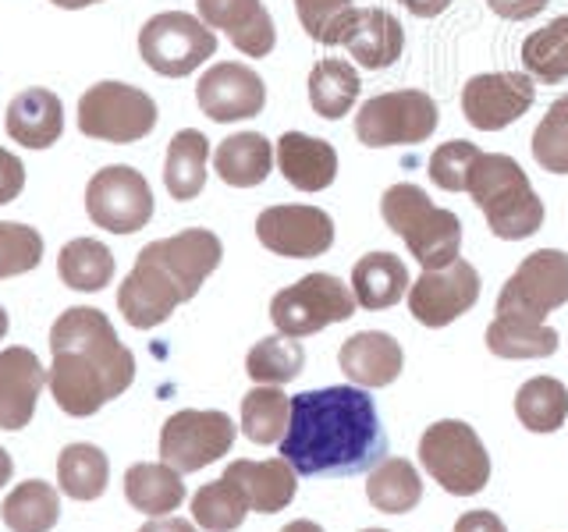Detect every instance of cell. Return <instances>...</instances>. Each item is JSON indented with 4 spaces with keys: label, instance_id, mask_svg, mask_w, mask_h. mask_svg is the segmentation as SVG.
Listing matches in <instances>:
<instances>
[{
    "label": "cell",
    "instance_id": "obj_1",
    "mask_svg": "<svg viewBox=\"0 0 568 532\" xmlns=\"http://www.w3.org/2000/svg\"><path fill=\"white\" fill-rule=\"evenodd\" d=\"M381 454L384 430L366 387H324L292 398L281 458L298 475L363 472Z\"/></svg>",
    "mask_w": 568,
    "mask_h": 532
},
{
    "label": "cell",
    "instance_id": "obj_2",
    "mask_svg": "<svg viewBox=\"0 0 568 532\" xmlns=\"http://www.w3.org/2000/svg\"><path fill=\"white\" fill-rule=\"evenodd\" d=\"M50 351L53 401L75 419L97 416L135 380V355L121 345L106 313L93 306H71L58 316L50 327Z\"/></svg>",
    "mask_w": 568,
    "mask_h": 532
},
{
    "label": "cell",
    "instance_id": "obj_3",
    "mask_svg": "<svg viewBox=\"0 0 568 532\" xmlns=\"http://www.w3.org/2000/svg\"><path fill=\"white\" fill-rule=\"evenodd\" d=\"M221 259L224 245L206 227H189L171 238L150 242L135 256L132 274L118 288L121 316L135 330H153L168 324L178 306H185V301L200 295Z\"/></svg>",
    "mask_w": 568,
    "mask_h": 532
},
{
    "label": "cell",
    "instance_id": "obj_4",
    "mask_svg": "<svg viewBox=\"0 0 568 532\" xmlns=\"http://www.w3.org/2000/svg\"><path fill=\"white\" fill-rule=\"evenodd\" d=\"M466 192L501 242L532 238L544 227V200L532 188L523 164L508 153H484L469 171Z\"/></svg>",
    "mask_w": 568,
    "mask_h": 532
},
{
    "label": "cell",
    "instance_id": "obj_5",
    "mask_svg": "<svg viewBox=\"0 0 568 532\" xmlns=\"http://www.w3.org/2000/svg\"><path fill=\"white\" fill-rule=\"evenodd\" d=\"M381 217L405 242L423 270L452 266L462 253V221L413 182H398L381 195Z\"/></svg>",
    "mask_w": 568,
    "mask_h": 532
},
{
    "label": "cell",
    "instance_id": "obj_6",
    "mask_svg": "<svg viewBox=\"0 0 568 532\" xmlns=\"http://www.w3.org/2000/svg\"><path fill=\"white\" fill-rule=\"evenodd\" d=\"M419 461L440 490L455 497H476L490 483V454L484 440L462 419H440L419 437Z\"/></svg>",
    "mask_w": 568,
    "mask_h": 532
},
{
    "label": "cell",
    "instance_id": "obj_7",
    "mask_svg": "<svg viewBox=\"0 0 568 532\" xmlns=\"http://www.w3.org/2000/svg\"><path fill=\"white\" fill-rule=\"evenodd\" d=\"M355 291L334 274H306L281 288L271 301V319L284 337H310L355 316Z\"/></svg>",
    "mask_w": 568,
    "mask_h": 532
},
{
    "label": "cell",
    "instance_id": "obj_8",
    "mask_svg": "<svg viewBox=\"0 0 568 532\" xmlns=\"http://www.w3.org/2000/svg\"><path fill=\"white\" fill-rule=\"evenodd\" d=\"M440 124V111L423 89H395L381 93L359 106L355 114V139L369 150L387 146H416L426 142Z\"/></svg>",
    "mask_w": 568,
    "mask_h": 532
},
{
    "label": "cell",
    "instance_id": "obj_9",
    "mask_svg": "<svg viewBox=\"0 0 568 532\" xmlns=\"http://www.w3.org/2000/svg\"><path fill=\"white\" fill-rule=\"evenodd\" d=\"M156 129V103L150 93L129 82H97L79 100V132L97 142H129L146 139Z\"/></svg>",
    "mask_w": 568,
    "mask_h": 532
},
{
    "label": "cell",
    "instance_id": "obj_10",
    "mask_svg": "<svg viewBox=\"0 0 568 532\" xmlns=\"http://www.w3.org/2000/svg\"><path fill=\"white\" fill-rule=\"evenodd\" d=\"M217 53V32L185 11H160L139 29V58L156 75L185 79Z\"/></svg>",
    "mask_w": 568,
    "mask_h": 532
},
{
    "label": "cell",
    "instance_id": "obj_11",
    "mask_svg": "<svg viewBox=\"0 0 568 532\" xmlns=\"http://www.w3.org/2000/svg\"><path fill=\"white\" fill-rule=\"evenodd\" d=\"M568 301V253L561 248H537L529 253L497 295V316L547 324V316Z\"/></svg>",
    "mask_w": 568,
    "mask_h": 532
},
{
    "label": "cell",
    "instance_id": "obj_12",
    "mask_svg": "<svg viewBox=\"0 0 568 532\" xmlns=\"http://www.w3.org/2000/svg\"><path fill=\"white\" fill-rule=\"evenodd\" d=\"M235 443V422L217 408H182L160 430V461L178 472H200L221 461Z\"/></svg>",
    "mask_w": 568,
    "mask_h": 532
},
{
    "label": "cell",
    "instance_id": "obj_13",
    "mask_svg": "<svg viewBox=\"0 0 568 532\" xmlns=\"http://www.w3.org/2000/svg\"><path fill=\"white\" fill-rule=\"evenodd\" d=\"M153 188L129 164L103 167L85 185V213L111 235H135L153 221Z\"/></svg>",
    "mask_w": 568,
    "mask_h": 532
},
{
    "label": "cell",
    "instance_id": "obj_14",
    "mask_svg": "<svg viewBox=\"0 0 568 532\" xmlns=\"http://www.w3.org/2000/svg\"><path fill=\"white\" fill-rule=\"evenodd\" d=\"M479 270L469 259H455L452 266H440V270H423L413 288H408V313L416 316V324L423 327H448L458 316H466L476 301H479Z\"/></svg>",
    "mask_w": 568,
    "mask_h": 532
},
{
    "label": "cell",
    "instance_id": "obj_15",
    "mask_svg": "<svg viewBox=\"0 0 568 532\" xmlns=\"http://www.w3.org/2000/svg\"><path fill=\"white\" fill-rule=\"evenodd\" d=\"M537 103L529 71H487L462 85V114L476 132H505Z\"/></svg>",
    "mask_w": 568,
    "mask_h": 532
},
{
    "label": "cell",
    "instance_id": "obj_16",
    "mask_svg": "<svg viewBox=\"0 0 568 532\" xmlns=\"http://www.w3.org/2000/svg\"><path fill=\"white\" fill-rule=\"evenodd\" d=\"M256 238L284 259H316L334 245V217L320 206H266L256 217Z\"/></svg>",
    "mask_w": 568,
    "mask_h": 532
},
{
    "label": "cell",
    "instance_id": "obj_17",
    "mask_svg": "<svg viewBox=\"0 0 568 532\" xmlns=\"http://www.w3.org/2000/svg\"><path fill=\"white\" fill-rule=\"evenodd\" d=\"M195 103H200V111L217 124L248 121V117L263 114L266 85L248 64L221 61L200 75V85H195Z\"/></svg>",
    "mask_w": 568,
    "mask_h": 532
},
{
    "label": "cell",
    "instance_id": "obj_18",
    "mask_svg": "<svg viewBox=\"0 0 568 532\" xmlns=\"http://www.w3.org/2000/svg\"><path fill=\"white\" fill-rule=\"evenodd\" d=\"M50 372L32 348H4L0 351V430H26L36 416Z\"/></svg>",
    "mask_w": 568,
    "mask_h": 532
},
{
    "label": "cell",
    "instance_id": "obj_19",
    "mask_svg": "<svg viewBox=\"0 0 568 532\" xmlns=\"http://www.w3.org/2000/svg\"><path fill=\"white\" fill-rule=\"evenodd\" d=\"M200 18L210 29H221L245 58H266L277 43V29L263 0H195Z\"/></svg>",
    "mask_w": 568,
    "mask_h": 532
},
{
    "label": "cell",
    "instance_id": "obj_20",
    "mask_svg": "<svg viewBox=\"0 0 568 532\" xmlns=\"http://www.w3.org/2000/svg\"><path fill=\"white\" fill-rule=\"evenodd\" d=\"M342 47H348V53L359 68L384 71L390 64H398L405 50V29L398 18L384 8H355L348 14Z\"/></svg>",
    "mask_w": 568,
    "mask_h": 532
},
{
    "label": "cell",
    "instance_id": "obj_21",
    "mask_svg": "<svg viewBox=\"0 0 568 532\" xmlns=\"http://www.w3.org/2000/svg\"><path fill=\"white\" fill-rule=\"evenodd\" d=\"M337 366L355 387H387L402 377L405 351L384 330H359L337 351Z\"/></svg>",
    "mask_w": 568,
    "mask_h": 532
},
{
    "label": "cell",
    "instance_id": "obj_22",
    "mask_svg": "<svg viewBox=\"0 0 568 532\" xmlns=\"http://www.w3.org/2000/svg\"><path fill=\"white\" fill-rule=\"evenodd\" d=\"M224 475L245 493L248 511H260V514L284 511L298 493V472L292 469V461H284V458H266V461L239 458L224 469Z\"/></svg>",
    "mask_w": 568,
    "mask_h": 532
},
{
    "label": "cell",
    "instance_id": "obj_23",
    "mask_svg": "<svg viewBox=\"0 0 568 532\" xmlns=\"http://www.w3.org/2000/svg\"><path fill=\"white\" fill-rule=\"evenodd\" d=\"M277 167L284 182L298 192H324L337 177V150L324 139H313L306 132H284L277 139Z\"/></svg>",
    "mask_w": 568,
    "mask_h": 532
},
{
    "label": "cell",
    "instance_id": "obj_24",
    "mask_svg": "<svg viewBox=\"0 0 568 532\" xmlns=\"http://www.w3.org/2000/svg\"><path fill=\"white\" fill-rule=\"evenodd\" d=\"M8 135L26 150H50L64 135V103L50 89H26L8 106Z\"/></svg>",
    "mask_w": 568,
    "mask_h": 532
},
{
    "label": "cell",
    "instance_id": "obj_25",
    "mask_svg": "<svg viewBox=\"0 0 568 532\" xmlns=\"http://www.w3.org/2000/svg\"><path fill=\"white\" fill-rule=\"evenodd\" d=\"M274 142L260 132H239L227 135L217 153H213V171L231 188H256L274 171Z\"/></svg>",
    "mask_w": 568,
    "mask_h": 532
},
{
    "label": "cell",
    "instance_id": "obj_26",
    "mask_svg": "<svg viewBox=\"0 0 568 532\" xmlns=\"http://www.w3.org/2000/svg\"><path fill=\"white\" fill-rule=\"evenodd\" d=\"M413 288V277H408V266L395 253H366L359 263L352 266V291L359 309H390L408 295Z\"/></svg>",
    "mask_w": 568,
    "mask_h": 532
},
{
    "label": "cell",
    "instance_id": "obj_27",
    "mask_svg": "<svg viewBox=\"0 0 568 532\" xmlns=\"http://www.w3.org/2000/svg\"><path fill=\"white\" fill-rule=\"evenodd\" d=\"M124 497H129L135 511L150 514V519L171 514L185 501L182 472L171 469L168 461H139V466L124 472Z\"/></svg>",
    "mask_w": 568,
    "mask_h": 532
},
{
    "label": "cell",
    "instance_id": "obj_28",
    "mask_svg": "<svg viewBox=\"0 0 568 532\" xmlns=\"http://www.w3.org/2000/svg\"><path fill=\"white\" fill-rule=\"evenodd\" d=\"M206 160H210V139L195 129H182L168 142L164 156V185L171 200L189 203L206 185Z\"/></svg>",
    "mask_w": 568,
    "mask_h": 532
},
{
    "label": "cell",
    "instance_id": "obj_29",
    "mask_svg": "<svg viewBox=\"0 0 568 532\" xmlns=\"http://www.w3.org/2000/svg\"><path fill=\"white\" fill-rule=\"evenodd\" d=\"M363 93V79L348 61L324 58L310 71V106L327 121H342Z\"/></svg>",
    "mask_w": 568,
    "mask_h": 532
},
{
    "label": "cell",
    "instance_id": "obj_30",
    "mask_svg": "<svg viewBox=\"0 0 568 532\" xmlns=\"http://www.w3.org/2000/svg\"><path fill=\"white\" fill-rule=\"evenodd\" d=\"M4 525L11 532H50L61 522V497L53 483L43 479H26L4 497Z\"/></svg>",
    "mask_w": 568,
    "mask_h": 532
},
{
    "label": "cell",
    "instance_id": "obj_31",
    "mask_svg": "<svg viewBox=\"0 0 568 532\" xmlns=\"http://www.w3.org/2000/svg\"><path fill=\"white\" fill-rule=\"evenodd\" d=\"M487 348L497 359H547L558 351V330L515 316H494L487 327Z\"/></svg>",
    "mask_w": 568,
    "mask_h": 532
},
{
    "label": "cell",
    "instance_id": "obj_32",
    "mask_svg": "<svg viewBox=\"0 0 568 532\" xmlns=\"http://www.w3.org/2000/svg\"><path fill=\"white\" fill-rule=\"evenodd\" d=\"M366 497L384 514H405L423 501V479L413 461L384 458L381 466H373L366 479Z\"/></svg>",
    "mask_w": 568,
    "mask_h": 532
},
{
    "label": "cell",
    "instance_id": "obj_33",
    "mask_svg": "<svg viewBox=\"0 0 568 532\" xmlns=\"http://www.w3.org/2000/svg\"><path fill=\"white\" fill-rule=\"evenodd\" d=\"M515 416L529 433H558L568 419V387L558 377H532L515 395Z\"/></svg>",
    "mask_w": 568,
    "mask_h": 532
},
{
    "label": "cell",
    "instance_id": "obj_34",
    "mask_svg": "<svg viewBox=\"0 0 568 532\" xmlns=\"http://www.w3.org/2000/svg\"><path fill=\"white\" fill-rule=\"evenodd\" d=\"M61 280L71 291H103L114 280V253L97 238H71L58 256Z\"/></svg>",
    "mask_w": 568,
    "mask_h": 532
},
{
    "label": "cell",
    "instance_id": "obj_35",
    "mask_svg": "<svg viewBox=\"0 0 568 532\" xmlns=\"http://www.w3.org/2000/svg\"><path fill=\"white\" fill-rule=\"evenodd\" d=\"M58 479L71 501H97L111 479V461L97 443H68L58 458Z\"/></svg>",
    "mask_w": 568,
    "mask_h": 532
},
{
    "label": "cell",
    "instance_id": "obj_36",
    "mask_svg": "<svg viewBox=\"0 0 568 532\" xmlns=\"http://www.w3.org/2000/svg\"><path fill=\"white\" fill-rule=\"evenodd\" d=\"M288 419H292V398L281 387L256 383L242 398V433L253 443H263V448L266 443H281L284 433H288Z\"/></svg>",
    "mask_w": 568,
    "mask_h": 532
},
{
    "label": "cell",
    "instance_id": "obj_37",
    "mask_svg": "<svg viewBox=\"0 0 568 532\" xmlns=\"http://www.w3.org/2000/svg\"><path fill=\"white\" fill-rule=\"evenodd\" d=\"M302 366H306V348L298 345V337H263L245 355V372L253 377V383H266V387H281L292 383Z\"/></svg>",
    "mask_w": 568,
    "mask_h": 532
},
{
    "label": "cell",
    "instance_id": "obj_38",
    "mask_svg": "<svg viewBox=\"0 0 568 532\" xmlns=\"http://www.w3.org/2000/svg\"><path fill=\"white\" fill-rule=\"evenodd\" d=\"M245 514H248L245 493L227 475H221L217 483H206L192 497V522L206 532H235L245 522Z\"/></svg>",
    "mask_w": 568,
    "mask_h": 532
},
{
    "label": "cell",
    "instance_id": "obj_39",
    "mask_svg": "<svg viewBox=\"0 0 568 532\" xmlns=\"http://www.w3.org/2000/svg\"><path fill=\"white\" fill-rule=\"evenodd\" d=\"M523 64L532 79L540 82H565L568 79V14L547 22L523 43Z\"/></svg>",
    "mask_w": 568,
    "mask_h": 532
},
{
    "label": "cell",
    "instance_id": "obj_40",
    "mask_svg": "<svg viewBox=\"0 0 568 532\" xmlns=\"http://www.w3.org/2000/svg\"><path fill=\"white\" fill-rule=\"evenodd\" d=\"M532 160L547 174H568V93L547 106L532 132Z\"/></svg>",
    "mask_w": 568,
    "mask_h": 532
},
{
    "label": "cell",
    "instance_id": "obj_41",
    "mask_svg": "<svg viewBox=\"0 0 568 532\" xmlns=\"http://www.w3.org/2000/svg\"><path fill=\"white\" fill-rule=\"evenodd\" d=\"M43 259V235L29 224L0 221V280L36 270Z\"/></svg>",
    "mask_w": 568,
    "mask_h": 532
},
{
    "label": "cell",
    "instance_id": "obj_42",
    "mask_svg": "<svg viewBox=\"0 0 568 532\" xmlns=\"http://www.w3.org/2000/svg\"><path fill=\"white\" fill-rule=\"evenodd\" d=\"M298 22L313 43L342 47V35L348 25V14L355 11L352 0H295Z\"/></svg>",
    "mask_w": 568,
    "mask_h": 532
},
{
    "label": "cell",
    "instance_id": "obj_43",
    "mask_svg": "<svg viewBox=\"0 0 568 532\" xmlns=\"http://www.w3.org/2000/svg\"><path fill=\"white\" fill-rule=\"evenodd\" d=\"M484 156V150L476 146V142H466V139H452L444 142V146L434 150L430 156V182L444 192H466L469 185V171L476 160Z\"/></svg>",
    "mask_w": 568,
    "mask_h": 532
},
{
    "label": "cell",
    "instance_id": "obj_44",
    "mask_svg": "<svg viewBox=\"0 0 568 532\" xmlns=\"http://www.w3.org/2000/svg\"><path fill=\"white\" fill-rule=\"evenodd\" d=\"M26 188V164L11 150H0V206L14 203Z\"/></svg>",
    "mask_w": 568,
    "mask_h": 532
},
{
    "label": "cell",
    "instance_id": "obj_45",
    "mask_svg": "<svg viewBox=\"0 0 568 532\" xmlns=\"http://www.w3.org/2000/svg\"><path fill=\"white\" fill-rule=\"evenodd\" d=\"M550 0H487V8L505 18V22H526V18H537L547 11Z\"/></svg>",
    "mask_w": 568,
    "mask_h": 532
},
{
    "label": "cell",
    "instance_id": "obj_46",
    "mask_svg": "<svg viewBox=\"0 0 568 532\" xmlns=\"http://www.w3.org/2000/svg\"><path fill=\"white\" fill-rule=\"evenodd\" d=\"M455 532H508L505 522L497 519L494 511L487 508H479V511H466L462 519L455 522Z\"/></svg>",
    "mask_w": 568,
    "mask_h": 532
},
{
    "label": "cell",
    "instance_id": "obj_47",
    "mask_svg": "<svg viewBox=\"0 0 568 532\" xmlns=\"http://www.w3.org/2000/svg\"><path fill=\"white\" fill-rule=\"evenodd\" d=\"M398 4L416 18H437L452 8V0H398Z\"/></svg>",
    "mask_w": 568,
    "mask_h": 532
},
{
    "label": "cell",
    "instance_id": "obj_48",
    "mask_svg": "<svg viewBox=\"0 0 568 532\" xmlns=\"http://www.w3.org/2000/svg\"><path fill=\"white\" fill-rule=\"evenodd\" d=\"M139 532H195V525L185 519H174V514H160V519L146 522Z\"/></svg>",
    "mask_w": 568,
    "mask_h": 532
},
{
    "label": "cell",
    "instance_id": "obj_49",
    "mask_svg": "<svg viewBox=\"0 0 568 532\" xmlns=\"http://www.w3.org/2000/svg\"><path fill=\"white\" fill-rule=\"evenodd\" d=\"M11 475H14V461H11V454L4 448H0V487H8Z\"/></svg>",
    "mask_w": 568,
    "mask_h": 532
},
{
    "label": "cell",
    "instance_id": "obj_50",
    "mask_svg": "<svg viewBox=\"0 0 568 532\" xmlns=\"http://www.w3.org/2000/svg\"><path fill=\"white\" fill-rule=\"evenodd\" d=\"M53 8H64V11H79V8H89V4H103V0H50Z\"/></svg>",
    "mask_w": 568,
    "mask_h": 532
},
{
    "label": "cell",
    "instance_id": "obj_51",
    "mask_svg": "<svg viewBox=\"0 0 568 532\" xmlns=\"http://www.w3.org/2000/svg\"><path fill=\"white\" fill-rule=\"evenodd\" d=\"M281 532H324L316 522H310V519H298V522H292V525H284Z\"/></svg>",
    "mask_w": 568,
    "mask_h": 532
},
{
    "label": "cell",
    "instance_id": "obj_52",
    "mask_svg": "<svg viewBox=\"0 0 568 532\" xmlns=\"http://www.w3.org/2000/svg\"><path fill=\"white\" fill-rule=\"evenodd\" d=\"M8 313H4V306H0V341H4V337H8Z\"/></svg>",
    "mask_w": 568,
    "mask_h": 532
},
{
    "label": "cell",
    "instance_id": "obj_53",
    "mask_svg": "<svg viewBox=\"0 0 568 532\" xmlns=\"http://www.w3.org/2000/svg\"><path fill=\"white\" fill-rule=\"evenodd\" d=\"M363 532H387V529H363Z\"/></svg>",
    "mask_w": 568,
    "mask_h": 532
}]
</instances>
